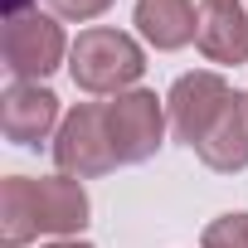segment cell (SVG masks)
Wrapping results in <instances>:
<instances>
[{
    "instance_id": "obj_1",
    "label": "cell",
    "mask_w": 248,
    "mask_h": 248,
    "mask_svg": "<svg viewBox=\"0 0 248 248\" xmlns=\"http://www.w3.org/2000/svg\"><path fill=\"white\" fill-rule=\"evenodd\" d=\"M88 224V195L73 175H10L0 185V243L25 248L39 233H73Z\"/></svg>"
},
{
    "instance_id": "obj_2",
    "label": "cell",
    "mask_w": 248,
    "mask_h": 248,
    "mask_svg": "<svg viewBox=\"0 0 248 248\" xmlns=\"http://www.w3.org/2000/svg\"><path fill=\"white\" fill-rule=\"evenodd\" d=\"M146 59L137 49L132 34H122V30H83L68 49V73L83 93H122V88H132L141 78Z\"/></svg>"
},
{
    "instance_id": "obj_3",
    "label": "cell",
    "mask_w": 248,
    "mask_h": 248,
    "mask_svg": "<svg viewBox=\"0 0 248 248\" xmlns=\"http://www.w3.org/2000/svg\"><path fill=\"white\" fill-rule=\"evenodd\" d=\"M107 112V137H112V151L122 166H141L161 151V137H166V107L156 93L146 88H132V93H117L112 102H102Z\"/></svg>"
},
{
    "instance_id": "obj_4",
    "label": "cell",
    "mask_w": 248,
    "mask_h": 248,
    "mask_svg": "<svg viewBox=\"0 0 248 248\" xmlns=\"http://www.w3.org/2000/svg\"><path fill=\"white\" fill-rule=\"evenodd\" d=\"M54 161H59L63 175H78V180L107 175L112 166H122L117 151H112V137H107V112H102V102H83V107H73V112L63 117L59 141H54Z\"/></svg>"
},
{
    "instance_id": "obj_5",
    "label": "cell",
    "mask_w": 248,
    "mask_h": 248,
    "mask_svg": "<svg viewBox=\"0 0 248 248\" xmlns=\"http://www.w3.org/2000/svg\"><path fill=\"white\" fill-rule=\"evenodd\" d=\"M0 54H5V68H10L15 83H39L63 59V30L49 15H34V10L10 15L5 34H0Z\"/></svg>"
},
{
    "instance_id": "obj_6",
    "label": "cell",
    "mask_w": 248,
    "mask_h": 248,
    "mask_svg": "<svg viewBox=\"0 0 248 248\" xmlns=\"http://www.w3.org/2000/svg\"><path fill=\"white\" fill-rule=\"evenodd\" d=\"M229 102H233V88H229L219 73H209V68L175 78V88H170V97H166L170 132H175V137L195 151V146L204 141V132L219 122V112H224Z\"/></svg>"
},
{
    "instance_id": "obj_7",
    "label": "cell",
    "mask_w": 248,
    "mask_h": 248,
    "mask_svg": "<svg viewBox=\"0 0 248 248\" xmlns=\"http://www.w3.org/2000/svg\"><path fill=\"white\" fill-rule=\"evenodd\" d=\"M195 44L209 63H243L248 59V10H243V0H200Z\"/></svg>"
},
{
    "instance_id": "obj_8",
    "label": "cell",
    "mask_w": 248,
    "mask_h": 248,
    "mask_svg": "<svg viewBox=\"0 0 248 248\" xmlns=\"http://www.w3.org/2000/svg\"><path fill=\"white\" fill-rule=\"evenodd\" d=\"M59 122V97L39 83H10L0 97V127L15 146H39Z\"/></svg>"
},
{
    "instance_id": "obj_9",
    "label": "cell",
    "mask_w": 248,
    "mask_h": 248,
    "mask_svg": "<svg viewBox=\"0 0 248 248\" xmlns=\"http://www.w3.org/2000/svg\"><path fill=\"white\" fill-rule=\"evenodd\" d=\"M195 151H200V161L209 170H224V175L248 166V97L233 93V102L219 112V122L204 132V141Z\"/></svg>"
},
{
    "instance_id": "obj_10",
    "label": "cell",
    "mask_w": 248,
    "mask_h": 248,
    "mask_svg": "<svg viewBox=\"0 0 248 248\" xmlns=\"http://www.w3.org/2000/svg\"><path fill=\"white\" fill-rule=\"evenodd\" d=\"M137 25L156 49H180L195 39L200 10L195 0H137Z\"/></svg>"
},
{
    "instance_id": "obj_11",
    "label": "cell",
    "mask_w": 248,
    "mask_h": 248,
    "mask_svg": "<svg viewBox=\"0 0 248 248\" xmlns=\"http://www.w3.org/2000/svg\"><path fill=\"white\" fill-rule=\"evenodd\" d=\"M200 248H248V214H219L204 229Z\"/></svg>"
},
{
    "instance_id": "obj_12",
    "label": "cell",
    "mask_w": 248,
    "mask_h": 248,
    "mask_svg": "<svg viewBox=\"0 0 248 248\" xmlns=\"http://www.w3.org/2000/svg\"><path fill=\"white\" fill-rule=\"evenodd\" d=\"M54 5V15H63V20H93V15H102L112 0H49Z\"/></svg>"
},
{
    "instance_id": "obj_13",
    "label": "cell",
    "mask_w": 248,
    "mask_h": 248,
    "mask_svg": "<svg viewBox=\"0 0 248 248\" xmlns=\"http://www.w3.org/2000/svg\"><path fill=\"white\" fill-rule=\"evenodd\" d=\"M25 5H30V0H5V20L10 15H25Z\"/></svg>"
},
{
    "instance_id": "obj_14",
    "label": "cell",
    "mask_w": 248,
    "mask_h": 248,
    "mask_svg": "<svg viewBox=\"0 0 248 248\" xmlns=\"http://www.w3.org/2000/svg\"><path fill=\"white\" fill-rule=\"evenodd\" d=\"M49 248H88V243H49Z\"/></svg>"
}]
</instances>
